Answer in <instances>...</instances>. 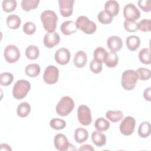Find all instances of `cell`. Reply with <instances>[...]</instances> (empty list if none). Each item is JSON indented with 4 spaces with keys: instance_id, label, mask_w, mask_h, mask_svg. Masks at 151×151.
<instances>
[{
    "instance_id": "11",
    "label": "cell",
    "mask_w": 151,
    "mask_h": 151,
    "mask_svg": "<svg viewBox=\"0 0 151 151\" xmlns=\"http://www.w3.org/2000/svg\"><path fill=\"white\" fill-rule=\"evenodd\" d=\"M123 15L126 19L135 21L140 18V12L133 4L129 3L123 8Z\"/></svg>"
},
{
    "instance_id": "12",
    "label": "cell",
    "mask_w": 151,
    "mask_h": 151,
    "mask_svg": "<svg viewBox=\"0 0 151 151\" xmlns=\"http://www.w3.org/2000/svg\"><path fill=\"white\" fill-rule=\"evenodd\" d=\"M74 0H59L58 4L61 15L64 17L71 16L73 11Z\"/></svg>"
},
{
    "instance_id": "39",
    "label": "cell",
    "mask_w": 151,
    "mask_h": 151,
    "mask_svg": "<svg viewBox=\"0 0 151 151\" xmlns=\"http://www.w3.org/2000/svg\"><path fill=\"white\" fill-rule=\"evenodd\" d=\"M150 19H143L138 23V29L143 32H150Z\"/></svg>"
},
{
    "instance_id": "45",
    "label": "cell",
    "mask_w": 151,
    "mask_h": 151,
    "mask_svg": "<svg viewBox=\"0 0 151 151\" xmlns=\"http://www.w3.org/2000/svg\"><path fill=\"white\" fill-rule=\"evenodd\" d=\"M1 146V150H11V147H9V146L6 143H2L0 145Z\"/></svg>"
},
{
    "instance_id": "18",
    "label": "cell",
    "mask_w": 151,
    "mask_h": 151,
    "mask_svg": "<svg viewBox=\"0 0 151 151\" xmlns=\"http://www.w3.org/2000/svg\"><path fill=\"white\" fill-rule=\"evenodd\" d=\"M104 9L112 17H115L119 12V4L116 1H107L104 5Z\"/></svg>"
},
{
    "instance_id": "42",
    "label": "cell",
    "mask_w": 151,
    "mask_h": 151,
    "mask_svg": "<svg viewBox=\"0 0 151 151\" xmlns=\"http://www.w3.org/2000/svg\"><path fill=\"white\" fill-rule=\"evenodd\" d=\"M139 6L145 12H149L151 10L150 0H139L137 2Z\"/></svg>"
},
{
    "instance_id": "41",
    "label": "cell",
    "mask_w": 151,
    "mask_h": 151,
    "mask_svg": "<svg viewBox=\"0 0 151 151\" xmlns=\"http://www.w3.org/2000/svg\"><path fill=\"white\" fill-rule=\"evenodd\" d=\"M90 69L93 73L95 74H99L102 71V63L98 62L93 59L90 62Z\"/></svg>"
},
{
    "instance_id": "7",
    "label": "cell",
    "mask_w": 151,
    "mask_h": 151,
    "mask_svg": "<svg viewBox=\"0 0 151 151\" xmlns=\"http://www.w3.org/2000/svg\"><path fill=\"white\" fill-rule=\"evenodd\" d=\"M59 70L54 65H48L44 70L43 80L48 84H55L58 79Z\"/></svg>"
},
{
    "instance_id": "31",
    "label": "cell",
    "mask_w": 151,
    "mask_h": 151,
    "mask_svg": "<svg viewBox=\"0 0 151 151\" xmlns=\"http://www.w3.org/2000/svg\"><path fill=\"white\" fill-rule=\"evenodd\" d=\"M94 126L98 131L103 132L109 129L110 127V123L106 119L103 117H100L96 119L94 123Z\"/></svg>"
},
{
    "instance_id": "8",
    "label": "cell",
    "mask_w": 151,
    "mask_h": 151,
    "mask_svg": "<svg viewBox=\"0 0 151 151\" xmlns=\"http://www.w3.org/2000/svg\"><path fill=\"white\" fill-rule=\"evenodd\" d=\"M77 117L79 122L83 126L89 125L92 121L89 107L86 105H80L77 110Z\"/></svg>"
},
{
    "instance_id": "28",
    "label": "cell",
    "mask_w": 151,
    "mask_h": 151,
    "mask_svg": "<svg viewBox=\"0 0 151 151\" xmlns=\"http://www.w3.org/2000/svg\"><path fill=\"white\" fill-rule=\"evenodd\" d=\"M139 58L141 63L145 64H150L151 63L150 48H142L139 51Z\"/></svg>"
},
{
    "instance_id": "23",
    "label": "cell",
    "mask_w": 151,
    "mask_h": 151,
    "mask_svg": "<svg viewBox=\"0 0 151 151\" xmlns=\"http://www.w3.org/2000/svg\"><path fill=\"white\" fill-rule=\"evenodd\" d=\"M107 54L108 52L104 48L101 47H97L95 49L93 52L94 60L98 62L103 63V62H104L107 56Z\"/></svg>"
},
{
    "instance_id": "3",
    "label": "cell",
    "mask_w": 151,
    "mask_h": 151,
    "mask_svg": "<svg viewBox=\"0 0 151 151\" xmlns=\"http://www.w3.org/2000/svg\"><path fill=\"white\" fill-rule=\"evenodd\" d=\"M138 78V75L136 71L133 70H126L122 75V86L126 90H132L135 87Z\"/></svg>"
},
{
    "instance_id": "44",
    "label": "cell",
    "mask_w": 151,
    "mask_h": 151,
    "mask_svg": "<svg viewBox=\"0 0 151 151\" xmlns=\"http://www.w3.org/2000/svg\"><path fill=\"white\" fill-rule=\"evenodd\" d=\"M94 149L90 145H83L78 149V150H94Z\"/></svg>"
},
{
    "instance_id": "43",
    "label": "cell",
    "mask_w": 151,
    "mask_h": 151,
    "mask_svg": "<svg viewBox=\"0 0 151 151\" xmlns=\"http://www.w3.org/2000/svg\"><path fill=\"white\" fill-rule=\"evenodd\" d=\"M151 88L149 87L146 88L143 92V97L146 100L150 101L151 99Z\"/></svg>"
},
{
    "instance_id": "17",
    "label": "cell",
    "mask_w": 151,
    "mask_h": 151,
    "mask_svg": "<svg viewBox=\"0 0 151 151\" xmlns=\"http://www.w3.org/2000/svg\"><path fill=\"white\" fill-rule=\"evenodd\" d=\"M87 61V56L86 53L83 51H78L74 56L73 63L75 66L77 68L84 67Z\"/></svg>"
},
{
    "instance_id": "15",
    "label": "cell",
    "mask_w": 151,
    "mask_h": 151,
    "mask_svg": "<svg viewBox=\"0 0 151 151\" xmlns=\"http://www.w3.org/2000/svg\"><path fill=\"white\" fill-rule=\"evenodd\" d=\"M107 45L111 51L116 52L119 51L123 45L122 39L116 35L110 36L107 40Z\"/></svg>"
},
{
    "instance_id": "34",
    "label": "cell",
    "mask_w": 151,
    "mask_h": 151,
    "mask_svg": "<svg viewBox=\"0 0 151 151\" xmlns=\"http://www.w3.org/2000/svg\"><path fill=\"white\" fill-rule=\"evenodd\" d=\"M17 5L15 0H4L2 3V7L5 12H11L15 9Z\"/></svg>"
},
{
    "instance_id": "27",
    "label": "cell",
    "mask_w": 151,
    "mask_h": 151,
    "mask_svg": "<svg viewBox=\"0 0 151 151\" xmlns=\"http://www.w3.org/2000/svg\"><path fill=\"white\" fill-rule=\"evenodd\" d=\"M138 134L142 138L147 137L150 134V124L148 122H142L139 126Z\"/></svg>"
},
{
    "instance_id": "1",
    "label": "cell",
    "mask_w": 151,
    "mask_h": 151,
    "mask_svg": "<svg viewBox=\"0 0 151 151\" xmlns=\"http://www.w3.org/2000/svg\"><path fill=\"white\" fill-rule=\"evenodd\" d=\"M40 18L45 30L48 32H54L55 30L58 17L54 11L45 10L41 13Z\"/></svg>"
},
{
    "instance_id": "6",
    "label": "cell",
    "mask_w": 151,
    "mask_h": 151,
    "mask_svg": "<svg viewBox=\"0 0 151 151\" xmlns=\"http://www.w3.org/2000/svg\"><path fill=\"white\" fill-rule=\"evenodd\" d=\"M54 144L55 147L60 151L76 150V148L72 144L69 143L65 136L61 133H58L55 136Z\"/></svg>"
},
{
    "instance_id": "30",
    "label": "cell",
    "mask_w": 151,
    "mask_h": 151,
    "mask_svg": "<svg viewBox=\"0 0 151 151\" xmlns=\"http://www.w3.org/2000/svg\"><path fill=\"white\" fill-rule=\"evenodd\" d=\"M40 54L39 48L34 45H31L27 47L25 50V55L29 60L37 59Z\"/></svg>"
},
{
    "instance_id": "25",
    "label": "cell",
    "mask_w": 151,
    "mask_h": 151,
    "mask_svg": "<svg viewBox=\"0 0 151 151\" xmlns=\"http://www.w3.org/2000/svg\"><path fill=\"white\" fill-rule=\"evenodd\" d=\"M119 57L116 52L110 51L108 53L107 56L104 61L105 64L110 68L115 67L118 64Z\"/></svg>"
},
{
    "instance_id": "9",
    "label": "cell",
    "mask_w": 151,
    "mask_h": 151,
    "mask_svg": "<svg viewBox=\"0 0 151 151\" xmlns=\"http://www.w3.org/2000/svg\"><path fill=\"white\" fill-rule=\"evenodd\" d=\"M136 120L132 116L124 117L120 124V131L124 136L132 134L134 130Z\"/></svg>"
},
{
    "instance_id": "38",
    "label": "cell",
    "mask_w": 151,
    "mask_h": 151,
    "mask_svg": "<svg viewBox=\"0 0 151 151\" xmlns=\"http://www.w3.org/2000/svg\"><path fill=\"white\" fill-rule=\"evenodd\" d=\"M124 28L126 31L129 32H134L137 31L138 29V23L133 21L126 19L124 22Z\"/></svg>"
},
{
    "instance_id": "16",
    "label": "cell",
    "mask_w": 151,
    "mask_h": 151,
    "mask_svg": "<svg viewBox=\"0 0 151 151\" xmlns=\"http://www.w3.org/2000/svg\"><path fill=\"white\" fill-rule=\"evenodd\" d=\"M77 28L76 22L73 21H66L63 22L60 26L61 32L65 35H69L77 32Z\"/></svg>"
},
{
    "instance_id": "10",
    "label": "cell",
    "mask_w": 151,
    "mask_h": 151,
    "mask_svg": "<svg viewBox=\"0 0 151 151\" xmlns=\"http://www.w3.org/2000/svg\"><path fill=\"white\" fill-rule=\"evenodd\" d=\"M5 60L9 63H14L17 61L20 57V52L18 48L15 45H7L4 52Z\"/></svg>"
},
{
    "instance_id": "22",
    "label": "cell",
    "mask_w": 151,
    "mask_h": 151,
    "mask_svg": "<svg viewBox=\"0 0 151 151\" xmlns=\"http://www.w3.org/2000/svg\"><path fill=\"white\" fill-rule=\"evenodd\" d=\"M6 22L8 28L12 29H17L20 27L21 21L18 15L12 14L6 18Z\"/></svg>"
},
{
    "instance_id": "33",
    "label": "cell",
    "mask_w": 151,
    "mask_h": 151,
    "mask_svg": "<svg viewBox=\"0 0 151 151\" xmlns=\"http://www.w3.org/2000/svg\"><path fill=\"white\" fill-rule=\"evenodd\" d=\"M99 21L103 24H109L111 22L113 17L105 10L101 11L97 15Z\"/></svg>"
},
{
    "instance_id": "5",
    "label": "cell",
    "mask_w": 151,
    "mask_h": 151,
    "mask_svg": "<svg viewBox=\"0 0 151 151\" xmlns=\"http://www.w3.org/2000/svg\"><path fill=\"white\" fill-rule=\"evenodd\" d=\"M76 24L78 29L81 30L86 34H92L97 29L96 24L86 16L81 15L78 17L76 20Z\"/></svg>"
},
{
    "instance_id": "32",
    "label": "cell",
    "mask_w": 151,
    "mask_h": 151,
    "mask_svg": "<svg viewBox=\"0 0 151 151\" xmlns=\"http://www.w3.org/2000/svg\"><path fill=\"white\" fill-rule=\"evenodd\" d=\"M39 2V0H22L21 4L23 10L28 12L31 9L37 8Z\"/></svg>"
},
{
    "instance_id": "24",
    "label": "cell",
    "mask_w": 151,
    "mask_h": 151,
    "mask_svg": "<svg viewBox=\"0 0 151 151\" xmlns=\"http://www.w3.org/2000/svg\"><path fill=\"white\" fill-rule=\"evenodd\" d=\"M25 72L27 76L30 77H35L40 73V67L38 64L32 63L28 64L25 68Z\"/></svg>"
},
{
    "instance_id": "21",
    "label": "cell",
    "mask_w": 151,
    "mask_h": 151,
    "mask_svg": "<svg viewBox=\"0 0 151 151\" xmlns=\"http://www.w3.org/2000/svg\"><path fill=\"white\" fill-rule=\"evenodd\" d=\"M88 131L82 127H78L76 129L74 134V140L78 143L84 142L88 139Z\"/></svg>"
},
{
    "instance_id": "13",
    "label": "cell",
    "mask_w": 151,
    "mask_h": 151,
    "mask_svg": "<svg viewBox=\"0 0 151 151\" xmlns=\"http://www.w3.org/2000/svg\"><path fill=\"white\" fill-rule=\"evenodd\" d=\"M54 58L56 62L60 65H65L70 60V52L66 48H60L56 51Z\"/></svg>"
},
{
    "instance_id": "26",
    "label": "cell",
    "mask_w": 151,
    "mask_h": 151,
    "mask_svg": "<svg viewBox=\"0 0 151 151\" xmlns=\"http://www.w3.org/2000/svg\"><path fill=\"white\" fill-rule=\"evenodd\" d=\"M31 111V106L27 102H22L17 107V113L21 117H27Z\"/></svg>"
},
{
    "instance_id": "37",
    "label": "cell",
    "mask_w": 151,
    "mask_h": 151,
    "mask_svg": "<svg viewBox=\"0 0 151 151\" xmlns=\"http://www.w3.org/2000/svg\"><path fill=\"white\" fill-rule=\"evenodd\" d=\"M136 71L138 75V78L140 80L145 81L150 78L151 72H150V70H149L146 68L140 67Z\"/></svg>"
},
{
    "instance_id": "36",
    "label": "cell",
    "mask_w": 151,
    "mask_h": 151,
    "mask_svg": "<svg viewBox=\"0 0 151 151\" xmlns=\"http://www.w3.org/2000/svg\"><path fill=\"white\" fill-rule=\"evenodd\" d=\"M50 125L52 129L55 130H61L65 127L66 123L63 119L55 118L50 120Z\"/></svg>"
},
{
    "instance_id": "40",
    "label": "cell",
    "mask_w": 151,
    "mask_h": 151,
    "mask_svg": "<svg viewBox=\"0 0 151 151\" xmlns=\"http://www.w3.org/2000/svg\"><path fill=\"white\" fill-rule=\"evenodd\" d=\"M22 30L25 34L27 35H32L36 31V26L31 22H27L24 24Z\"/></svg>"
},
{
    "instance_id": "20",
    "label": "cell",
    "mask_w": 151,
    "mask_h": 151,
    "mask_svg": "<svg viewBox=\"0 0 151 151\" xmlns=\"http://www.w3.org/2000/svg\"><path fill=\"white\" fill-rule=\"evenodd\" d=\"M126 43L127 48L132 51H136L140 46V40L139 37L136 35H130L127 37Z\"/></svg>"
},
{
    "instance_id": "35",
    "label": "cell",
    "mask_w": 151,
    "mask_h": 151,
    "mask_svg": "<svg viewBox=\"0 0 151 151\" xmlns=\"http://www.w3.org/2000/svg\"><path fill=\"white\" fill-rule=\"evenodd\" d=\"M13 75L8 72L2 73L0 74V84L4 86H8L13 81Z\"/></svg>"
},
{
    "instance_id": "14",
    "label": "cell",
    "mask_w": 151,
    "mask_h": 151,
    "mask_svg": "<svg viewBox=\"0 0 151 151\" xmlns=\"http://www.w3.org/2000/svg\"><path fill=\"white\" fill-rule=\"evenodd\" d=\"M60 41V37L58 34L55 31L47 33L44 37L43 42L44 45L49 48L54 47L58 45Z\"/></svg>"
},
{
    "instance_id": "29",
    "label": "cell",
    "mask_w": 151,
    "mask_h": 151,
    "mask_svg": "<svg viewBox=\"0 0 151 151\" xmlns=\"http://www.w3.org/2000/svg\"><path fill=\"white\" fill-rule=\"evenodd\" d=\"M106 117L111 122L116 123L122 120L123 113L121 110H109L106 113Z\"/></svg>"
},
{
    "instance_id": "2",
    "label": "cell",
    "mask_w": 151,
    "mask_h": 151,
    "mask_svg": "<svg viewBox=\"0 0 151 151\" xmlns=\"http://www.w3.org/2000/svg\"><path fill=\"white\" fill-rule=\"evenodd\" d=\"M74 107V102L72 98L69 96L62 97L55 107L57 113L62 117L68 115Z\"/></svg>"
},
{
    "instance_id": "19",
    "label": "cell",
    "mask_w": 151,
    "mask_h": 151,
    "mask_svg": "<svg viewBox=\"0 0 151 151\" xmlns=\"http://www.w3.org/2000/svg\"><path fill=\"white\" fill-rule=\"evenodd\" d=\"M91 139L93 143L98 147H101L106 143V136L98 130L93 132L91 134Z\"/></svg>"
},
{
    "instance_id": "4",
    "label": "cell",
    "mask_w": 151,
    "mask_h": 151,
    "mask_svg": "<svg viewBox=\"0 0 151 151\" xmlns=\"http://www.w3.org/2000/svg\"><path fill=\"white\" fill-rule=\"evenodd\" d=\"M30 88L31 84L28 81L26 80H18L13 87V96L17 100H21L27 96Z\"/></svg>"
}]
</instances>
